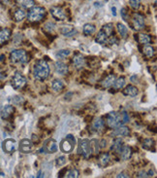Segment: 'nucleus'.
<instances>
[{"label":"nucleus","instance_id":"6e6552de","mask_svg":"<svg viewBox=\"0 0 157 178\" xmlns=\"http://www.w3.org/2000/svg\"><path fill=\"white\" fill-rule=\"evenodd\" d=\"M57 143L55 141L54 139H48L47 141H45L44 143V146L42 148V151H44L45 153H48V154H52V153H55L57 152Z\"/></svg>","mask_w":157,"mask_h":178},{"label":"nucleus","instance_id":"2eb2a0df","mask_svg":"<svg viewBox=\"0 0 157 178\" xmlns=\"http://www.w3.org/2000/svg\"><path fill=\"white\" fill-rule=\"evenodd\" d=\"M32 147H33V144H32L31 140L22 139L21 141V143H20V150H21V152H22V153L31 152Z\"/></svg>","mask_w":157,"mask_h":178},{"label":"nucleus","instance_id":"423d86ee","mask_svg":"<svg viewBox=\"0 0 157 178\" xmlns=\"http://www.w3.org/2000/svg\"><path fill=\"white\" fill-rule=\"evenodd\" d=\"M11 84H12L13 88L15 90H21L26 85V78L21 72L17 71V72L14 74L12 81H11Z\"/></svg>","mask_w":157,"mask_h":178},{"label":"nucleus","instance_id":"f8f14e48","mask_svg":"<svg viewBox=\"0 0 157 178\" xmlns=\"http://www.w3.org/2000/svg\"><path fill=\"white\" fill-rule=\"evenodd\" d=\"M60 32L65 37H72L77 33V30L72 24H67V25H63L60 28Z\"/></svg>","mask_w":157,"mask_h":178},{"label":"nucleus","instance_id":"c756f323","mask_svg":"<svg viewBox=\"0 0 157 178\" xmlns=\"http://www.w3.org/2000/svg\"><path fill=\"white\" fill-rule=\"evenodd\" d=\"M125 78L124 77H119L118 79H115V81L114 82V88L115 90H121L123 87L125 86Z\"/></svg>","mask_w":157,"mask_h":178},{"label":"nucleus","instance_id":"4468645a","mask_svg":"<svg viewBox=\"0 0 157 178\" xmlns=\"http://www.w3.org/2000/svg\"><path fill=\"white\" fill-rule=\"evenodd\" d=\"M54 68H55V72L59 75H66L68 73L69 68L68 65L66 63L62 62H56L54 64Z\"/></svg>","mask_w":157,"mask_h":178},{"label":"nucleus","instance_id":"aec40b11","mask_svg":"<svg viewBox=\"0 0 157 178\" xmlns=\"http://www.w3.org/2000/svg\"><path fill=\"white\" fill-rule=\"evenodd\" d=\"M110 37L108 36V34L104 31L103 29H101L100 31L98 32V34H97V36H96V42L97 43H99L101 45H104V44H106L108 42V39H109Z\"/></svg>","mask_w":157,"mask_h":178},{"label":"nucleus","instance_id":"72a5a7b5","mask_svg":"<svg viewBox=\"0 0 157 178\" xmlns=\"http://www.w3.org/2000/svg\"><path fill=\"white\" fill-rule=\"evenodd\" d=\"M102 29L104 30L105 32H106L108 34V36L111 37V36H113V34L114 32V24H105Z\"/></svg>","mask_w":157,"mask_h":178},{"label":"nucleus","instance_id":"f257e3e1","mask_svg":"<svg viewBox=\"0 0 157 178\" xmlns=\"http://www.w3.org/2000/svg\"><path fill=\"white\" fill-rule=\"evenodd\" d=\"M129 121V116L125 111L120 112H111L107 116V125L111 128H115L123 126Z\"/></svg>","mask_w":157,"mask_h":178},{"label":"nucleus","instance_id":"603ef678","mask_svg":"<svg viewBox=\"0 0 157 178\" xmlns=\"http://www.w3.org/2000/svg\"><path fill=\"white\" fill-rule=\"evenodd\" d=\"M131 81H132L133 83H134V81H136V83H137V76H132V77H131Z\"/></svg>","mask_w":157,"mask_h":178},{"label":"nucleus","instance_id":"5fc2aeb1","mask_svg":"<svg viewBox=\"0 0 157 178\" xmlns=\"http://www.w3.org/2000/svg\"><path fill=\"white\" fill-rule=\"evenodd\" d=\"M3 59H4V56H0V62H3Z\"/></svg>","mask_w":157,"mask_h":178},{"label":"nucleus","instance_id":"7c9ffc66","mask_svg":"<svg viewBox=\"0 0 157 178\" xmlns=\"http://www.w3.org/2000/svg\"><path fill=\"white\" fill-rule=\"evenodd\" d=\"M84 34L87 36H89L91 35L95 32V26L93 24H85L84 25Z\"/></svg>","mask_w":157,"mask_h":178},{"label":"nucleus","instance_id":"de8ad7c7","mask_svg":"<svg viewBox=\"0 0 157 178\" xmlns=\"http://www.w3.org/2000/svg\"><path fill=\"white\" fill-rule=\"evenodd\" d=\"M117 178H120V177H125V178H128L129 176L127 175V174H125L124 172H121V173H119L118 175H117Z\"/></svg>","mask_w":157,"mask_h":178},{"label":"nucleus","instance_id":"412c9836","mask_svg":"<svg viewBox=\"0 0 157 178\" xmlns=\"http://www.w3.org/2000/svg\"><path fill=\"white\" fill-rule=\"evenodd\" d=\"M138 93H139V90L136 88V87H134L132 85H129L127 86L126 88L123 90V94L124 96H136Z\"/></svg>","mask_w":157,"mask_h":178},{"label":"nucleus","instance_id":"ddd939ff","mask_svg":"<svg viewBox=\"0 0 157 178\" xmlns=\"http://www.w3.org/2000/svg\"><path fill=\"white\" fill-rule=\"evenodd\" d=\"M129 134H130V130L127 127H123V126L115 128V130L112 134L113 136H117V137H125V136H128Z\"/></svg>","mask_w":157,"mask_h":178},{"label":"nucleus","instance_id":"a18cd8bd","mask_svg":"<svg viewBox=\"0 0 157 178\" xmlns=\"http://www.w3.org/2000/svg\"><path fill=\"white\" fill-rule=\"evenodd\" d=\"M147 177H152V176H154L155 171H154V170L150 169V170H149V171H148V172H147Z\"/></svg>","mask_w":157,"mask_h":178},{"label":"nucleus","instance_id":"8fccbe9b","mask_svg":"<svg viewBox=\"0 0 157 178\" xmlns=\"http://www.w3.org/2000/svg\"><path fill=\"white\" fill-rule=\"evenodd\" d=\"M112 13H113L114 17L117 16V8H115V7H113V8H112Z\"/></svg>","mask_w":157,"mask_h":178},{"label":"nucleus","instance_id":"6ab92c4d","mask_svg":"<svg viewBox=\"0 0 157 178\" xmlns=\"http://www.w3.org/2000/svg\"><path fill=\"white\" fill-rule=\"evenodd\" d=\"M11 37V30L8 28L0 29V45L5 44Z\"/></svg>","mask_w":157,"mask_h":178},{"label":"nucleus","instance_id":"9b49d317","mask_svg":"<svg viewBox=\"0 0 157 178\" xmlns=\"http://www.w3.org/2000/svg\"><path fill=\"white\" fill-rule=\"evenodd\" d=\"M72 62H73L74 67L76 68V69L80 70V69H81V68H83L85 65V59L81 54H77L73 58Z\"/></svg>","mask_w":157,"mask_h":178},{"label":"nucleus","instance_id":"3c124183","mask_svg":"<svg viewBox=\"0 0 157 178\" xmlns=\"http://www.w3.org/2000/svg\"><path fill=\"white\" fill-rule=\"evenodd\" d=\"M32 138H33V141H34V142H38L39 141V138L37 137V135H35V134L32 135Z\"/></svg>","mask_w":157,"mask_h":178},{"label":"nucleus","instance_id":"79ce46f5","mask_svg":"<svg viewBox=\"0 0 157 178\" xmlns=\"http://www.w3.org/2000/svg\"><path fill=\"white\" fill-rule=\"evenodd\" d=\"M66 162V158L65 157H59L56 159V166H61L63 165H65Z\"/></svg>","mask_w":157,"mask_h":178},{"label":"nucleus","instance_id":"37998d69","mask_svg":"<svg viewBox=\"0 0 157 178\" xmlns=\"http://www.w3.org/2000/svg\"><path fill=\"white\" fill-rule=\"evenodd\" d=\"M66 138L68 139L69 141H70L71 143H72L73 145L75 144V143H76V138H75V137H74V136H73L72 134H68V135H67V137H66Z\"/></svg>","mask_w":157,"mask_h":178},{"label":"nucleus","instance_id":"f03ea898","mask_svg":"<svg viewBox=\"0 0 157 178\" xmlns=\"http://www.w3.org/2000/svg\"><path fill=\"white\" fill-rule=\"evenodd\" d=\"M33 75L36 80L44 81L50 75V66L45 59L37 60L33 67Z\"/></svg>","mask_w":157,"mask_h":178},{"label":"nucleus","instance_id":"5701e85b","mask_svg":"<svg viewBox=\"0 0 157 178\" xmlns=\"http://www.w3.org/2000/svg\"><path fill=\"white\" fill-rule=\"evenodd\" d=\"M13 17H14V20L16 22H21L26 17V13H25L24 9L18 8L17 10H15Z\"/></svg>","mask_w":157,"mask_h":178},{"label":"nucleus","instance_id":"a19ab883","mask_svg":"<svg viewBox=\"0 0 157 178\" xmlns=\"http://www.w3.org/2000/svg\"><path fill=\"white\" fill-rule=\"evenodd\" d=\"M129 2H130V6L132 7L134 10H137L141 4V0H130Z\"/></svg>","mask_w":157,"mask_h":178},{"label":"nucleus","instance_id":"4c0bfd02","mask_svg":"<svg viewBox=\"0 0 157 178\" xmlns=\"http://www.w3.org/2000/svg\"><path fill=\"white\" fill-rule=\"evenodd\" d=\"M78 175H80L78 170L75 169V168L69 170V171L66 173V177H69V178H77V177H78Z\"/></svg>","mask_w":157,"mask_h":178},{"label":"nucleus","instance_id":"4be33fe9","mask_svg":"<svg viewBox=\"0 0 157 178\" xmlns=\"http://www.w3.org/2000/svg\"><path fill=\"white\" fill-rule=\"evenodd\" d=\"M114 81H115V76L114 74H111V75H109V76H107L102 82H101V85H102L103 88L107 89V88H110V87L113 86Z\"/></svg>","mask_w":157,"mask_h":178},{"label":"nucleus","instance_id":"7ed1b4c3","mask_svg":"<svg viewBox=\"0 0 157 178\" xmlns=\"http://www.w3.org/2000/svg\"><path fill=\"white\" fill-rule=\"evenodd\" d=\"M47 12L45 8L39 6H33L27 14V19L31 22H39L46 17Z\"/></svg>","mask_w":157,"mask_h":178},{"label":"nucleus","instance_id":"e433bc0d","mask_svg":"<svg viewBox=\"0 0 157 178\" xmlns=\"http://www.w3.org/2000/svg\"><path fill=\"white\" fill-rule=\"evenodd\" d=\"M71 54V52L69 50H60L56 53V58L57 59H64L66 56H68Z\"/></svg>","mask_w":157,"mask_h":178},{"label":"nucleus","instance_id":"cd10ccee","mask_svg":"<svg viewBox=\"0 0 157 178\" xmlns=\"http://www.w3.org/2000/svg\"><path fill=\"white\" fill-rule=\"evenodd\" d=\"M92 128L93 130H95L96 131H101L104 128V122L102 121V119H95L92 123Z\"/></svg>","mask_w":157,"mask_h":178},{"label":"nucleus","instance_id":"a211bd4d","mask_svg":"<svg viewBox=\"0 0 157 178\" xmlns=\"http://www.w3.org/2000/svg\"><path fill=\"white\" fill-rule=\"evenodd\" d=\"M119 154L123 161H127L132 156V149L129 146H122V148L119 151Z\"/></svg>","mask_w":157,"mask_h":178},{"label":"nucleus","instance_id":"c03bdc74","mask_svg":"<svg viewBox=\"0 0 157 178\" xmlns=\"http://www.w3.org/2000/svg\"><path fill=\"white\" fill-rule=\"evenodd\" d=\"M138 177H147V173L145 172V171H141L138 173Z\"/></svg>","mask_w":157,"mask_h":178},{"label":"nucleus","instance_id":"2f4dec72","mask_svg":"<svg viewBox=\"0 0 157 178\" xmlns=\"http://www.w3.org/2000/svg\"><path fill=\"white\" fill-rule=\"evenodd\" d=\"M51 88L54 92H61L64 89V84L60 80H54L51 84Z\"/></svg>","mask_w":157,"mask_h":178},{"label":"nucleus","instance_id":"473e14b6","mask_svg":"<svg viewBox=\"0 0 157 178\" xmlns=\"http://www.w3.org/2000/svg\"><path fill=\"white\" fill-rule=\"evenodd\" d=\"M117 30H118V33L120 34V36L122 37V38H126L127 37V33H128V29H127V27L124 25V24H117Z\"/></svg>","mask_w":157,"mask_h":178},{"label":"nucleus","instance_id":"1a4fd4ad","mask_svg":"<svg viewBox=\"0 0 157 178\" xmlns=\"http://www.w3.org/2000/svg\"><path fill=\"white\" fill-rule=\"evenodd\" d=\"M132 25L135 30H141L145 27V18L141 14L135 13L132 16Z\"/></svg>","mask_w":157,"mask_h":178},{"label":"nucleus","instance_id":"09e8293b","mask_svg":"<svg viewBox=\"0 0 157 178\" xmlns=\"http://www.w3.org/2000/svg\"><path fill=\"white\" fill-rule=\"evenodd\" d=\"M6 77V74H4V72H2V70H0V80H3Z\"/></svg>","mask_w":157,"mask_h":178},{"label":"nucleus","instance_id":"58836bf2","mask_svg":"<svg viewBox=\"0 0 157 178\" xmlns=\"http://www.w3.org/2000/svg\"><path fill=\"white\" fill-rule=\"evenodd\" d=\"M55 27H56V26H55V24H54V22H48V24H45L44 29L46 30V31H48V32H54Z\"/></svg>","mask_w":157,"mask_h":178},{"label":"nucleus","instance_id":"b1692460","mask_svg":"<svg viewBox=\"0 0 157 178\" xmlns=\"http://www.w3.org/2000/svg\"><path fill=\"white\" fill-rule=\"evenodd\" d=\"M73 147H74V145L67 138L65 140H63L61 142V145H60V148L64 153H70L71 151L73 150Z\"/></svg>","mask_w":157,"mask_h":178},{"label":"nucleus","instance_id":"ea45409f","mask_svg":"<svg viewBox=\"0 0 157 178\" xmlns=\"http://www.w3.org/2000/svg\"><path fill=\"white\" fill-rule=\"evenodd\" d=\"M120 14H121V17H122L123 20L128 22H129V13L127 12V9L126 8H122L121 11H120Z\"/></svg>","mask_w":157,"mask_h":178},{"label":"nucleus","instance_id":"39448f33","mask_svg":"<svg viewBox=\"0 0 157 178\" xmlns=\"http://www.w3.org/2000/svg\"><path fill=\"white\" fill-rule=\"evenodd\" d=\"M78 153L81 154L84 158H89L92 154L90 141L88 139H80L78 144Z\"/></svg>","mask_w":157,"mask_h":178},{"label":"nucleus","instance_id":"c85d7f7f","mask_svg":"<svg viewBox=\"0 0 157 178\" xmlns=\"http://www.w3.org/2000/svg\"><path fill=\"white\" fill-rule=\"evenodd\" d=\"M110 162V155L108 153H103L101 156L99 157V165L101 166H106Z\"/></svg>","mask_w":157,"mask_h":178},{"label":"nucleus","instance_id":"a878e982","mask_svg":"<svg viewBox=\"0 0 157 178\" xmlns=\"http://www.w3.org/2000/svg\"><path fill=\"white\" fill-rule=\"evenodd\" d=\"M138 40H139L140 44H142V45H148L150 43L151 38H150V36L147 35V34L140 33L139 36H138Z\"/></svg>","mask_w":157,"mask_h":178},{"label":"nucleus","instance_id":"49530a36","mask_svg":"<svg viewBox=\"0 0 157 178\" xmlns=\"http://www.w3.org/2000/svg\"><path fill=\"white\" fill-rule=\"evenodd\" d=\"M100 147H101V148H105V147H106L107 146V141H106V140H102V141H101V145H99Z\"/></svg>","mask_w":157,"mask_h":178},{"label":"nucleus","instance_id":"20e7f679","mask_svg":"<svg viewBox=\"0 0 157 178\" xmlns=\"http://www.w3.org/2000/svg\"><path fill=\"white\" fill-rule=\"evenodd\" d=\"M28 59L27 53L24 50H15L10 54V60L13 63H26Z\"/></svg>","mask_w":157,"mask_h":178},{"label":"nucleus","instance_id":"0eeeda50","mask_svg":"<svg viewBox=\"0 0 157 178\" xmlns=\"http://www.w3.org/2000/svg\"><path fill=\"white\" fill-rule=\"evenodd\" d=\"M50 12L51 14L52 18L55 19V20L58 22H63L67 19V15L65 13V11L63 10L61 7H57V6L51 7Z\"/></svg>","mask_w":157,"mask_h":178},{"label":"nucleus","instance_id":"bb28decb","mask_svg":"<svg viewBox=\"0 0 157 178\" xmlns=\"http://www.w3.org/2000/svg\"><path fill=\"white\" fill-rule=\"evenodd\" d=\"M143 53H144V55L147 56V58L150 59V58H152V56H154L155 50H154V48H153V47L148 46V45H145V46L144 47V49H143Z\"/></svg>","mask_w":157,"mask_h":178},{"label":"nucleus","instance_id":"f704fd0d","mask_svg":"<svg viewBox=\"0 0 157 178\" xmlns=\"http://www.w3.org/2000/svg\"><path fill=\"white\" fill-rule=\"evenodd\" d=\"M153 145H154V140H152L150 138L145 139V141L143 142V147L145 149H147V150H151Z\"/></svg>","mask_w":157,"mask_h":178},{"label":"nucleus","instance_id":"9d476101","mask_svg":"<svg viewBox=\"0 0 157 178\" xmlns=\"http://www.w3.org/2000/svg\"><path fill=\"white\" fill-rule=\"evenodd\" d=\"M14 112H15V108L12 105H5L2 107L1 112H0V115H1V118L3 120H8L12 117Z\"/></svg>","mask_w":157,"mask_h":178},{"label":"nucleus","instance_id":"dca6fc26","mask_svg":"<svg viewBox=\"0 0 157 178\" xmlns=\"http://www.w3.org/2000/svg\"><path fill=\"white\" fill-rule=\"evenodd\" d=\"M3 149L6 153H13L16 149V141L14 139H7L3 142Z\"/></svg>","mask_w":157,"mask_h":178},{"label":"nucleus","instance_id":"393cba45","mask_svg":"<svg viewBox=\"0 0 157 178\" xmlns=\"http://www.w3.org/2000/svg\"><path fill=\"white\" fill-rule=\"evenodd\" d=\"M122 140L121 138H115L114 140V142H113V145H112L111 147V150L112 151H114V152L115 153H119V151H120V149L122 148Z\"/></svg>","mask_w":157,"mask_h":178},{"label":"nucleus","instance_id":"c9c22d12","mask_svg":"<svg viewBox=\"0 0 157 178\" xmlns=\"http://www.w3.org/2000/svg\"><path fill=\"white\" fill-rule=\"evenodd\" d=\"M90 145H91V148H92V152H94V153H96V154H98V152H99V148H100L98 140H96V139H92L91 141H90Z\"/></svg>","mask_w":157,"mask_h":178},{"label":"nucleus","instance_id":"f3484780","mask_svg":"<svg viewBox=\"0 0 157 178\" xmlns=\"http://www.w3.org/2000/svg\"><path fill=\"white\" fill-rule=\"evenodd\" d=\"M16 3L21 9H30L35 5L34 0H16Z\"/></svg>","mask_w":157,"mask_h":178},{"label":"nucleus","instance_id":"864d4df0","mask_svg":"<svg viewBox=\"0 0 157 178\" xmlns=\"http://www.w3.org/2000/svg\"><path fill=\"white\" fill-rule=\"evenodd\" d=\"M43 176H44V175H42V171L40 170V171L38 172V175H37V177L39 178V177H43Z\"/></svg>","mask_w":157,"mask_h":178}]
</instances>
